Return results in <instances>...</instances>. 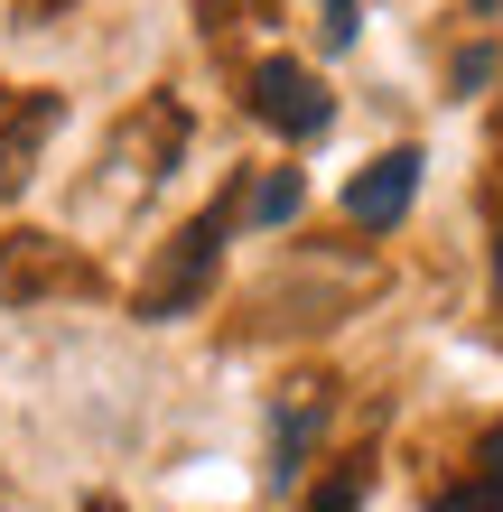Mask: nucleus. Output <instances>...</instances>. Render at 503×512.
<instances>
[{
    "label": "nucleus",
    "mask_w": 503,
    "mask_h": 512,
    "mask_svg": "<svg viewBox=\"0 0 503 512\" xmlns=\"http://www.w3.org/2000/svg\"><path fill=\"white\" fill-rule=\"evenodd\" d=\"M252 112H261V122H271V131H289V140H317V131L336 122L327 84H317L308 66H289V56H271V66L252 75Z\"/></svg>",
    "instance_id": "nucleus-1"
},
{
    "label": "nucleus",
    "mask_w": 503,
    "mask_h": 512,
    "mask_svg": "<svg viewBox=\"0 0 503 512\" xmlns=\"http://www.w3.org/2000/svg\"><path fill=\"white\" fill-rule=\"evenodd\" d=\"M215 252H224V215H196L187 233H177V252H168V270H159V289L140 298V317H187L196 298H205V280H215Z\"/></svg>",
    "instance_id": "nucleus-2"
},
{
    "label": "nucleus",
    "mask_w": 503,
    "mask_h": 512,
    "mask_svg": "<svg viewBox=\"0 0 503 512\" xmlns=\"http://www.w3.org/2000/svg\"><path fill=\"white\" fill-rule=\"evenodd\" d=\"M410 196H420V149H382V159L345 187V215L364 224V233H392L410 215Z\"/></svg>",
    "instance_id": "nucleus-3"
},
{
    "label": "nucleus",
    "mask_w": 503,
    "mask_h": 512,
    "mask_svg": "<svg viewBox=\"0 0 503 512\" xmlns=\"http://www.w3.org/2000/svg\"><path fill=\"white\" fill-rule=\"evenodd\" d=\"M47 131H56V94H38V103L10 122V140H0V196H19V187H28V159H38V140H47Z\"/></svg>",
    "instance_id": "nucleus-4"
},
{
    "label": "nucleus",
    "mask_w": 503,
    "mask_h": 512,
    "mask_svg": "<svg viewBox=\"0 0 503 512\" xmlns=\"http://www.w3.org/2000/svg\"><path fill=\"white\" fill-rule=\"evenodd\" d=\"M429 512H503V485H494V475H476V485H448V494H429Z\"/></svg>",
    "instance_id": "nucleus-5"
},
{
    "label": "nucleus",
    "mask_w": 503,
    "mask_h": 512,
    "mask_svg": "<svg viewBox=\"0 0 503 512\" xmlns=\"http://www.w3.org/2000/svg\"><path fill=\"white\" fill-rule=\"evenodd\" d=\"M252 215H261V224H289V215H299V168H280L271 187L252 196Z\"/></svg>",
    "instance_id": "nucleus-6"
},
{
    "label": "nucleus",
    "mask_w": 503,
    "mask_h": 512,
    "mask_svg": "<svg viewBox=\"0 0 503 512\" xmlns=\"http://www.w3.org/2000/svg\"><path fill=\"white\" fill-rule=\"evenodd\" d=\"M38 280H47V243H19V261L0 270V298H28Z\"/></svg>",
    "instance_id": "nucleus-7"
},
{
    "label": "nucleus",
    "mask_w": 503,
    "mask_h": 512,
    "mask_svg": "<svg viewBox=\"0 0 503 512\" xmlns=\"http://www.w3.org/2000/svg\"><path fill=\"white\" fill-rule=\"evenodd\" d=\"M317 512H364V466L327 475V485H317Z\"/></svg>",
    "instance_id": "nucleus-8"
},
{
    "label": "nucleus",
    "mask_w": 503,
    "mask_h": 512,
    "mask_svg": "<svg viewBox=\"0 0 503 512\" xmlns=\"http://www.w3.org/2000/svg\"><path fill=\"white\" fill-rule=\"evenodd\" d=\"M327 47H354V0H327Z\"/></svg>",
    "instance_id": "nucleus-9"
},
{
    "label": "nucleus",
    "mask_w": 503,
    "mask_h": 512,
    "mask_svg": "<svg viewBox=\"0 0 503 512\" xmlns=\"http://www.w3.org/2000/svg\"><path fill=\"white\" fill-rule=\"evenodd\" d=\"M476 466H485V475H494V485H503V429L485 438V457H476Z\"/></svg>",
    "instance_id": "nucleus-10"
},
{
    "label": "nucleus",
    "mask_w": 503,
    "mask_h": 512,
    "mask_svg": "<svg viewBox=\"0 0 503 512\" xmlns=\"http://www.w3.org/2000/svg\"><path fill=\"white\" fill-rule=\"evenodd\" d=\"M494 289H503V233H494Z\"/></svg>",
    "instance_id": "nucleus-11"
}]
</instances>
